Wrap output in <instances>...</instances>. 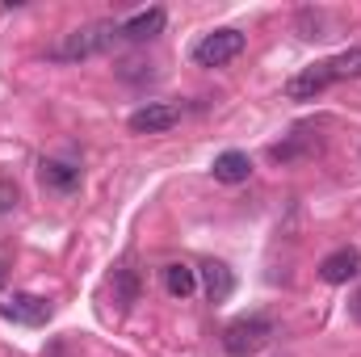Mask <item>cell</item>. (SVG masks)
Here are the masks:
<instances>
[{"instance_id": "cell-4", "label": "cell", "mask_w": 361, "mask_h": 357, "mask_svg": "<svg viewBox=\"0 0 361 357\" xmlns=\"http://www.w3.org/2000/svg\"><path fill=\"white\" fill-rule=\"evenodd\" d=\"M328 85H336V72H332V59H319V63H311L286 80V97L290 101H315Z\"/></svg>"}, {"instance_id": "cell-10", "label": "cell", "mask_w": 361, "mask_h": 357, "mask_svg": "<svg viewBox=\"0 0 361 357\" xmlns=\"http://www.w3.org/2000/svg\"><path fill=\"white\" fill-rule=\"evenodd\" d=\"M210 173L223 185H240V181L252 177V160H248V152H223V156H214Z\"/></svg>"}, {"instance_id": "cell-2", "label": "cell", "mask_w": 361, "mask_h": 357, "mask_svg": "<svg viewBox=\"0 0 361 357\" xmlns=\"http://www.w3.org/2000/svg\"><path fill=\"white\" fill-rule=\"evenodd\" d=\"M273 341V320L269 315H240L223 328V349L227 357H252Z\"/></svg>"}, {"instance_id": "cell-9", "label": "cell", "mask_w": 361, "mask_h": 357, "mask_svg": "<svg viewBox=\"0 0 361 357\" xmlns=\"http://www.w3.org/2000/svg\"><path fill=\"white\" fill-rule=\"evenodd\" d=\"M164 21H169V13H164L160 4H152V8H143V13H135V17L122 21V38H130V42H147V38H156V34L164 30Z\"/></svg>"}, {"instance_id": "cell-11", "label": "cell", "mask_w": 361, "mask_h": 357, "mask_svg": "<svg viewBox=\"0 0 361 357\" xmlns=\"http://www.w3.org/2000/svg\"><path fill=\"white\" fill-rule=\"evenodd\" d=\"M202 282H206V298L210 303H227L231 290H235V273L223 265V261H206L202 265Z\"/></svg>"}, {"instance_id": "cell-8", "label": "cell", "mask_w": 361, "mask_h": 357, "mask_svg": "<svg viewBox=\"0 0 361 357\" xmlns=\"http://www.w3.org/2000/svg\"><path fill=\"white\" fill-rule=\"evenodd\" d=\"M0 315L4 320H13V324H47L51 320V303L47 298H38V294H13L4 307H0Z\"/></svg>"}, {"instance_id": "cell-5", "label": "cell", "mask_w": 361, "mask_h": 357, "mask_svg": "<svg viewBox=\"0 0 361 357\" xmlns=\"http://www.w3.org/2000/svg\"><path fill=\"white\" fill-rule=\"evenodd\" d=\"M180 122V105L173 101H147V105H139L135 114H130V131L135 135H164V131H173Z\"/></svg>"}, {"instance_id": "cell-16", "label": "cell", "mask_w": 361, "mask_h": 357, "mask_svg": "<svg viewBox=\"0 0 361 357\" xmlns=\"http://www.w3.org/2000/svg\"><path fill=\"white\" fill-rule=\"evenodd\" d=\"M13 206H17V185L8 177H0V214H8Z\"/></svg>"}, {"instance_id": "cell-18", "label": "cell", "mask_w": 361, "mask_h": 357, "mask_svg": "<svg viewBox=\"0 0 361 357\" xmlns=\"http://www.w3.org/2000/svg\"><path fill=\"white\" fill-rule=\"evenodd\" d=\"M0 286H4V265H0Z\"/></svg>"}, {"instance_id": "cell-14", "label": "cell", "mask_w": 361, "mask_h": 357, "mask_svg": "<svg viewBox=\"0 0 361 357\" xmlns=\"http://www.w3.org/2000/svg\"><path fill=\"white\" fill-rule=\"evenodd\" d=\"M332 72H336V80H353V76H361V47H349V51L332 55Z\"/></svg>"}, {"instance_id": "cell-13", "label": "cell", "mask_w": 361, "mask_h": 357, "mask_svg": "<svg viewBox=\"0 0 361 357\" xmlns=\"http://www.w3.org/2000/svg\"><path fill=\"white\" fill-rule=\"evenodd\" d=\"M298 25L307 30L302 38H328V34H336V25H328V13H319V8H302Z\"/></svg>"}, {"instance_id": "cell-1", "label": "cell", "mask_w": 361, "mask_h": 357, "mask_svg": "<svg viewBox=\"0 0 361 357\" xmlns=\"http://www.w3.org/2000/svg\"><path fill=\"white\" fill-rule=\"evenodd\" d=\"M114 38H122V25H114V21H92V25H80V30L59 34V38L47 47V55L59 59V63H76V59L101 55Z\"/></svg>"}, {"instance_id": "cell-7", "label": "cell", "mask_w": 361, "mask_h": 357, "mask_svg": "<svg viewBox=\"0 0 361 357\" xmlns=\"http://www.w3.org/2000/svg\"><path fill=\"white\" fill-rule=\"evenodd\" d=\"M38 177H42V185L51 189V193H76L80 189V181H85V173H80V164H72V160H42L38 164Z\"/></svg>"}, {"instance_id": "cell-15", "label": "cell", "mask_w": 361, "mask_h": 357, "mask_svg": "<svg viewBox=\"0 0 361 357\" xmlns=\"http://www.w3.org/2000/svg\"><path fill=\"white\" fill-rule=\"evenodd\" d=\"M114 298H118L122 307L135 303V273H130V269H118V273H114Z\"/></svg>"}, {"instance_id": "cell-6", "label": "cell", "mask_w": 361, "mask_h": 357, "mask_svg": "<svg viewBox=\"0 0 361 357\" xmlns=\"http://www.w3.org/2000/svg\"><path fill=\"white\" fill-rule=\"evenodd\" d=\"M361 273V253L357 248H336V253H328L324 261H319V277L328 282V286H345V282H353Z\"/></svg>"}, {"instance_id": "cell-12", "label": "cell", "mask_w": 361, "mask_h": 357, "mask_svg": "<svg viewBox=\"0 0 361 357\" xmlns=\"http://www.w3.org/2000/svg\"><path fill=\"white\" fill-rule=\"evenodd\" d=\"M164 290H169L173 298H189V294L197 290V269L180 265V261L164 265Z\"/></svg>"}, {"instance_id": "cell-3", "label": "cell", "mask_w": 361, "mask_h": 357, "mask_svg": "<svg viewBox=\"0 0 361 357\" xmlns=\"http://www.w3.org/2000/svg\"><path fill=\"white\" fill-rule=\"evenodd\" d=\"M244 47H248V38H244L240 30H231V25H227V30H210V34L197 38V47H193V63H197V68H223V63L240 59Z\"/></svg>"}, {"instance_id": "cell-17", "label": "cell", "mask_w": 361, "mask_h": 357, "mask_svg": "<svg viewBox=\"0 0 361 357\" xmlns=\"http://www.w3.org/2000/svg\"><path fill=\"white\" fill-rule=\"evenodd\" d=\"M349 311H353V320H357V324H361V290H357V294H353V298H349Z\"/></svg>"}]
</instances>
